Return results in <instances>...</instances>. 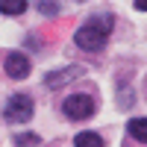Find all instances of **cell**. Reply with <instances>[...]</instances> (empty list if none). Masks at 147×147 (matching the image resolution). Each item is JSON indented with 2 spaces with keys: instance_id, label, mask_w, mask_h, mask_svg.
I'll use <instances>...</instances> for the list:
<instances>
[{
  "instance_id": "cell-1",
  "label": "cell",
  "mask_w": 147,
  "mask_h": 147,
  "mask_svg": "<svg viewBox=\"0 0 147 147\" xmlns=\"http://www.w3.org/2000/svg\"><path fill=\"white\" fill-rule=\"evenodd\" d=\"M112 27H115L112 15L85 21L82 27L74 32V41H77V47H82V50H100V47L106 44V38H109V32H112Z\"/></svg>"
},
{
  "instance_id": "cell-2",
  "label": "cell",
  "mask_w": 147,
  "mask_h": 147,
  "mask_svg": "<svg viewBox=\"0 0 147 147\" xmlns=\"http://www.w3.org/2000/svg\"><path fill=\"white\" fill-rule=\"evenodd\" d=\"M62 112L71 121H85V118L94 115V97L91 94H74L62 103Z\"/></svg>"
},
{
  "instance_id": "cell-3",
  "label": "cell",
  "mask_w": 147,
  "mask_h": 147,
  "mask_svg": "<svg viewBox=\"0 0 147 147\" xmlns=\"http://www.w3.org/2000/svg\"><path fill=\"white\" fill-rule=\"evenodd\" d=\"M3 118L9 121V124H27V121L32 118V100H30L27 94L9 97V103L3 109Z\"/></svg>"
},
{
  "instance_id": "cell-4",
  "label": "cell",
  "mask_w": 147,
  "mask_h": 147,
  "mask_svg": "<svg viewBox=\"0 0 147 147\" xmlns=\"http://www.w3.org/2000/svg\"><path fill=\"white\" fill-rule=\"evenodd\" d=\"M6 77H12V80H24V77H27V74H30V59L27 56H24V53H9L6 56Z\"/></svg>"
},
{
  "instance_id": "cell-5",
  "label": "cell",
  "mask_w": 147,
  "mask_h": 147,
  "mask_svg": "<svg viewBox=\"0 0 147 147\" xmlns=\"http://www.w3.org/2000/svg\"><path fill=\"white\" fill-rule=\"evenodd\" d=\"M80 74H82V68H62V71H53V74H47V77H44V85H47V88H59V85H65L68 80L80 77Z\"/></svg>"
},
{
  "instance_id": "cell-6",
  "label": "cell",
  "mask_w": 147,
  "mask_h": 147,
  "mask_svg": "<svg viewBox=\"0 0 147 147\" xmlns=\"http://www.w3.org/2000/svg\"><path fill=\"white\" fill-rule=\"evenodd\" d=\"M127 129H129V136L136 141H144L147 144V118H132L127 124Z\"/></svg>"
},
{
  "instance_id": "cell-7",
  "label": "cell",
  "mask_w": 147,
  "mask_h": 147,
  "mask_svg": "<svg viewBox=\"0 0 147 147\" xmlns=\"http://www.w3.org/2000/svg\"><path fill=\"white\" fill-rule=\"evenodd\" d=\"M74 147H103V138L97 132H77L74 136Z\"/></svg>"
},
{
  "instance_id": "cell-8",
  "label": "cell",
  "mask_w": 147,
  "mask_h": 147,
  "mask_svg": "<svg viewBox=\"0 0 147 147\" xmlns=\"http://www.w3.org/2000/svg\"><path fill=\"white\" fill-rule=\"evenodd\" d=\"M27 0H0V12L3 15H24Z\"/></svg>"
},
{
  "instance_id": "cell-9",
  "label": "cell",
  "mask_w": 147,
  "mask_h": 147,
  "mask_svg": "<svg viewBox=\"0 0 147 147\" xmlns=\"http://www.w3.org/2000/svg\"><path fill=\"white\" fill-rule=\"evenodd\" d=\"M15 144H18V147H38L41 138L32 136V132H18V136H15Z\"/></svg>"
},
{
  "instance_id": "cell-10",
  "label": "cell",
  "mask_w": 147,
  "mask_h": 147,
  "mask_svg": "<svg viewBox=\"0 0 147 147\" xmlns=\"http://www.w3.org/2000/svg\"><path fill=\"white\" fill-rule=\"evenodd\" d=\"M41 12L44 15H56V0H41Z\"/></svg>"
},
{
  "instance_id": "cell-11",
  "label": "cell",
  "mask_w": 147,
  "mask_h": 147,
  "mask_svg": "<svg viewBox=\"0 0 147 147\" xmlns=\"http://www.w3.org/2000/svg\"><path fill=\"white\" fill-rule=\"evenodd\" d=\"M136 9L138 12H147V0H136Z\"/></svg>"
}]
</instances>
